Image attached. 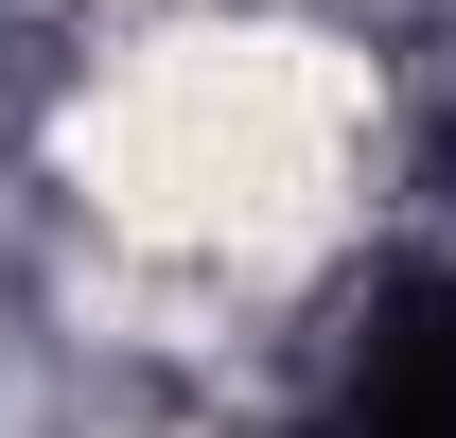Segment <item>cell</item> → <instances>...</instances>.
Returning a JSON list of instances; mask_svg holds the SVG:
<instances>
[{
    "mask_svg": "<svg viewBox=\"0 0 456 438\" xmlns=\"http://www.w3.org/2000/svg\"><path fill=\"white\" fill-rule=\"evenodd\" d=\"M70 158L106 175L123 228L159 246H264V228L334 211L351 158V70L298 53V36H175L70 123Z\"/></svg>",
    "mask_w": 456,
    "mask_h": 438,
    "instance_id": "cell-1",
    "label": "cell"
}]
</instances>
